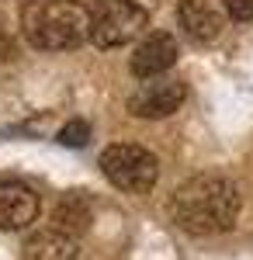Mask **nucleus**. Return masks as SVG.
<instances>
[{
    "label": "nucleus",
    "instance_id": "obj_1",
    "mask_svg": "<svg viewBox=\"0 0 253 260\" xmlns=\"http://www.w3.org/2000/svg\"><path fill=\"white\" fill-rule=\"evenodd\" d=\"M170 212L184 233H195V236L226 233V229H233L236 215H239V191L233 180L218 177V174H201L177 187Z\"/></svg>",
    "mask_w": 253,
    "mask_h": 260
},
{
    "label": "nucleus",
    "instance_id": "obj_2",
    "mask_svg": "<svg viewBox=\"0 0 253 260\" xmlns=\"http://www.w3.org/2000/svg\"><path fill=\"white\" fill-rule=\"evenodd\" d=\"M21 31L42 52H66L90 39V11L80 0H28L21 7Z\"/></svg>",
    "mask_w": 253,
    "mask_h": 260
},
{
    "label": "nucleus",
    "instance_id": "obj_3",
    "mask_svg": "<svg viewBox=\"0 0 253 260\" xmlns=\"http://www.w3.org/2000/svg\"><path fill=\"white\" fill-rule=\"evenodd\" d=\"M101 170L115 187L125 194H149L156 177H160V163L149 149L132 146V142H115L101 153Z\"/></svg>",
    "mask_w": 253,
    "mask_h": 260
},
{
    "label": "nucleus",
    "instance_id": "obj_4",
    "mask_svg": "<svg viewBox=\"0 0 253 260\" xmlns=\"http://www.w3.org/2000/svg\"><path fill=\"white\" fill-rule=\"evenodd\" d=\"M149 14L132 4V0H108L90 11V42L98 49H118L139 39V31L146 28Z\"/></svg>",
    "mask_w": 253,
    "mask_h": 260
},
{
    "label": "nucleus",
    "instance_id": "obj_5",
    "mask_svg": "<svg viewBox=\"0 0 253 260\" xmlns=\"http://www.w3.org/2000/svg\"><path fill=\"white\" fill-rule=\"evenodd\" d=\"M184 98H187L184 80H174V77H149V80L129 98V111H132L136 118H167V115H174L177 108L184 104Z\"/></svg>",
    "mask_w": 253,
    "mask_h": 260
},
{
    "label": "nucleus",
    "instance_id": "obj_6",
    "mask_svg": "<svg viewBox=\"0 0 253 260\" xmlns=\"http://www.w3.org/2000/svg\"><path fill=\"white\" fill-rule=\"evenodd\" d=\"M174 62H177V39L167 35V31H153L136 45L129 70L139 80H149V77H163Z\"/></svg>",
    "mask_w": 253,
    "mask_h": 260
},
{
    "label": "nucleus",
    "instance_id": "obj_7",
    "mask_svg": "<svg viewBox=\"0 0 253 260\" xmlns=\"http://www.w3.org/2000/svg\"><path fill=\"white\" fill-rule=\"evenodd\" d=\"M39 215V194L21 180H0V229H28Z\"/></svg>",
    "mask_w": 253,
    "mask_h": 260
},
{
    "label": "nucleus",
    "instance_id": "obj_8",
    "mask_svg": "<svg viewBox=\"0 0 253 260\" xmlns=\"http://www.w3.org/2000/svg\"><path fill=\"white\" fill-rule=\"evenodd\" d=\"M177 18H180V28L195 42H212L222 31V18L208 0H180Z\"/></svg>",
    "mask_w": 253,
    "mask_h": 260
},
{
    "label": "nucleus",
    "instance_id": "obj_9",
    "mask_svg": "<svg viewBox=\"0 0 253 260\" xmlns=\"http://www.w3.org/2000/svg\"><path fill=\"white\" fill-rule=\"evenodd\" d=\"M24 253H28V260H73L77 257V236L59 229V225H49V229H39L28 236Z\"/></svg>",
    "mask_w": 253,
    "mask_h": 260
},
{
    "label": "nucleus",
    "instance_id": "obj_10",
    "mask_svg": "<svg viewBox=\"0 0 253 260\" xmlns=\"http://www.w3.org/2000/svg\"><path fill=\"white\" fill-rule=\"evenodd\" d=\"M52 222H56L59 229H66V233L77 236V233H83V229L90 225V208H87V201L80 198V194H66L62 205L56 208Z\"/></svg>",
    "mask_w": 253,
    "mask_h": 260
},
{
    "label": "nucleus",
    "instance_id": "obj_11",
    "mask_svg": "<svg viewBox=\"0 0 253 260\" xmlns=\"http://www.w3.org/2000/svg\"><path fill=\"white\" fill-rule=\"evenodd\" d=\"M56 142L70 146V149H80V146H87V142H90V125H87L83 118L66 121V125L56 132Z\"/></svg>",
    "mask_w": 253,
    "mask_h": 260
},
{
    "label": "nucleus",
    "instance_id": "obj_12",
    "mask_svg": "<svg viewBox=\"0 0 253 260\" xmlns=\"http://www.w3.org/2000/svg\"><path fill=\"white\" fill-rule=\"evenodd\" d=\"M222 7L233 21H253V0H222Z\"/></svg>",
    "mask_w": 253,
    "mask_h": 260
},
{
    "label": "nucleus",
    "instance_id": "obj_13",
    "mask_svg": "<svg viewBox=\"0 0 253 260\" xmlns=\"http://www.w3.org/2000/svg\"><path fill=\"white\" fill-rule=\"evenodd\" d=\"M14 56H18V45H14V39L7 35V28H0V59L11 62Z\"/></svg>",
    "mask_w": 253,
    "mask_h": 260
},
{
    "label": "nucleus",
    "instance_id": "obj_14",
    "mask_svg": "<svg viewBox=\"0 0 253 260\" xmlns=\"http://www.w3.org/2000/svg\"><path fill=\"white\" fill-rule=\"evenodd\" d=\"M87 4V11H94V7H101V4H108V0H83Z\"/></svg>",
    "mask_w": 253,
    "mask_h": 260
}]
</instances>
